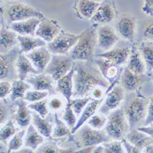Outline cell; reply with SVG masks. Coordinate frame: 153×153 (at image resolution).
I'll list each match as a JSON object with an SVG mask.
<instances>
[{"label":"cell","instance_id":"19","mask_svg":"<svg viewBox=\"0 0 153 153\" xmlns=\"http://www.w3.org/2000/svg\"><path fill=\"white\" fill-rule=\"evenodd\" d=\"M53 81L50 75L43 73L26 79V82L33 86L34 90L48 91L51 94H54L55 93Z\"/></svg>","mask_w":153,"mask_h":153},{"label":"cell","instance_id":"39","mask_svg":"<svg viewBox=\"0 0 153 153\" xmlns=\"http://www.w3.org/2000/svg\"><path fill=\"white\" fill-rule=\"evenodd\" d=\"M91 100L92 99L90 97L75 98V99L71 100L69 104L74 111L75 115L79 117Z\"/></svg>","mask_w":153,"mask_h":153},{"label":"cell","instance_id":"41","mask_svg":"<svg viewBox=\"0 0 153 153\" xmlns=\"http://www.w3.org/2000/svg\"><path fill=\"white\" fill-rule=\"evenodd\" d=\"M62 119L66 123L69 128L71 130L75 126L76 123H77L78 120H76L75 114L73 111L71 105L68 103L65 107V112L63 113Z\"/></svg>","mask_w":153,"mask_h":153},{"label":"cell","instance_id":"16","mask_svg":"<svg viewBox=\"0 0 153 153\" xmlns=\"http://www.w3.org/2000/svg\"><path fill=\"white\" fill-rule=\"evenodd\" d=\"M132 50L128 47L111 49L96 55L95 57L105 59L119 67L127 63Z\"/></svg>","mask_w":153,"mask_h":153},{"label":"cell","instance_id":"30","mask_svg":"<svg viewBox=\"0 0 153 153\" xmlns=\"http://www.w3.org/2000/svg\"><path fill=\"white\" fill-rule=\"evenodd\" d=\"M1 24V54H4L9 52L17 44L18 35L14 31L6 28L3 19Z\"/></svg>","mask_w":153,"mask_h":153},{"label":"cell","instance_id":"22","mask_svg":"<svg viewBox=\"0 0 153 153\" xmlns=\"http://www.w3.org/2000/svg\"><path fill=\"white\" fill-rule=\"evenodd\" d=\"M17 109L15 113V120L20 127L25 128L30 125L32 120V113L28 107L27 104L22 99L16 101Z\"/></svg>","mask_w":153,"mask_h":153},{"label":"cell","instance_id":"25","mask_svg":"<svg viewBox=\"0 0 153 153\" xmlns=\"http://www.w3.org/2000/svg\"><path fill=\"white\" fill-rule=\"evenodd\" d=\"M126 68L134 74L138 75L145 74L147 71L146 67L142 55L139 50L131 51Z\"/></svg>","mask_w":153,"mask_h":153},{"label":"cell","instance_id":"8","mask_svg":"<svg viewBox=\"0 0 153 153\" xmlns=\"http://www.w3.org/2000/svg\"><path fill=\"white\" fill-rule=\"evenodd\" d=\"M80 35L69 34L62 30L47 48L53 55H64L72 49L78 42Z\"/></svg>","mask_w":153,"mask_h":153},{"label":"cell","instance_id":"27","mask_svg":"<svg viewBox=\"0 0 153 153\" xmlns=\"http://www.w3.org/2000/svg\"><path fill=\"white\" fill-rule=\"evenodd\" d=\"M17 76L19 80L25 81L29 74H39L28 58L23 53H20L16 62Z\"/></svg>","mask_w":153,"mask_h":153},{"label":"cell","instance_id":"36","mask_svg":"<svg viewBox=\"0 0 153 153\" xmlns=\"http://www.w3.org/2000/svg\"><path fill=\"white\" fill-rule=\"evenodd\" d=\"M17 132V129L15 126L14 123L9 119L1 128L0 131V138L1 142L5 144L9 141L10 139Z\"/></svg>","mask_w":153,"mask_h":153},{"label":"cell","instance_id":"11","mask_svg":"<svg viewBox=\"0 0 153 153\" xmlns=\"http://www.w3.org/2000/svg\"><path fill=\"white\" fill-rule=\"evenodd\" d=\"M125 98V90L121 85H116L107 93L104 100L100 106L98 112L107 114L118 109Z\"/></svg>","mask_w":153,"mask_h":153},{"label":"cell","instance_id":"12","mask_svg":"<svg viewBox=\"0 0 153 153\" xmlns=\"http://www.w3.org/2000/svg\"><path fill=\"white\" fill-rule=\"evenodd\" d=\"M120 40V37L110 25H104L97 30V45L100 49L107 52Z\"/></svg>","mask_w":153,"mask_h":153},{"label":"cell","instance_id":"31","mask_svg":"<svg viewBox=\"0 0 153 153\" xmlns=\"http://www.w3.org/2000/svg\"><path fill=\"white\" fill-rule=\"evenodd\" d=\"M142 75L134 74L126 68L121 76V83L125 91L133 92L138 88L142 81Z\"/></svg>","mask_w":153,"mask_h":153},{"label":"cell","instance_id":"3","mask_svg":"<svg viewBox=\"0 0 153 153\" xmlns=\"http://www.w3.org/2000/svg\"><path fill=\"white\" fill-rule=\"evenodd\" d=\"M148 100L139 96L131 99L126 104L124 111L129 126V130L138 128V126L146 117Z\"/></svg>","mask_w":153,"mask_h":153},{"label":"cell","instance_id":"51","mask_svg":"<svg viewBox=\"0 0 153 153\" xmlns=\"http://www.w3.org/2000/svg\"><path fill=\"white\" fill-rule=\"evenodd\" d=\"M104 91L99 88V86L95 88L90 94V97L94 100H100L104 98Z\"/></svg>","mask_w":153,"mask_h":153},{"label":"cell","instance_id":"24","mask_svg":"<svg viewBox=\"0 0 153 153\" xmlns=\"http://www.w3.org/2000/svg\"><path fill=\"white\" fill-rule=\"evenodd\" d=\"M74 74V67L71 71L65 76L57 81L56 90L61 93L66 98L68 103L69 104L71 101V97L73 95L74 91V81L73 76Z\"/></svg>","mask_w":153,"mask_h":153},{"label":"cell","instance_id":"50","mask_svg":"<svg viewBox=\"0 0 153 153\" xmlns=\"http://www.w3.org/2000/svg\"><path fill=\"white\" fill-rule=\"evenodd\" d=\"M142 10L146 14L152 16L153 15V0L145 1Z\"/></svg>","mask_w":153,"mask_h":153},{"label":"cell","instance_id":"52","mask_svg":"<svg viewBox=\"0 0 153 153\" xmlns=\"http://www.w3.org/2000/svg\"><path fill=\"white\" fill-rule=\"evenodd\" d=\"M11 153H36V152L35 151H34L30 148H28L27 147H23L19 151H13Z\"/></svg>","mask_w":153,"mask_h":153},{"label":"cell","instance_id":"40","mask_svg":"<svg viewBox=\"0 0 153 153\" xmlns=\"http://www.w3.org/2000/svg\"><path fill=\"white\" fill-rule=\"evenodd\" d=\"M48 104L47 102V100L44 99L39 102H37L30 104L28 105V107L30 109L34 110L38 114H39L42 118H45L49 114Z\"/></svg>","mask_w":153,"mask_h":153},{"label":"cell","instance_id":"7","mask_svg":"<svg viewBox=\"0 0 153 153\" xmlns=\"http://www.w3.org/2000/svg\"><path fill=\"white\" fill-rule=\"evenodd\" d=\"M7 16L9 21L12 23L32 18H37L41 20L45 19L44 15L39 10L23 3L11 5L7 10Z\"/></svg>","mask_w":153,"mask_h":153},{"label":"cell","instance_id":"44","mask_svg":"<svg viewBox=\"0 0 153 153\" xmlns=\"http://www.w3.org/2000/svg\"><path fill=\"white\" fill-rule=\"evenodd\" d=\"M12 91V85L7 81H1L0 83V97L1 100L5 99Z\"/></svg>","mask_w":153,"mask_h":153},{"label":"cell","instance_id":"10","mask_svg":"<svg viewBox=\"0 0 153 153\" xmlns=\"http://www.w3.org/2000/svg\"><path fill=\"white\" fill-rule=\"evenodd\" d=\"M93 62L98 68L103 77L110 85L106 91V93H108L117 85L118 79L121 78L122 71L119 66L104 58L96 57Z\"/></svg>","mask_w":153,"mask_h":153},{"label":"cell","instance_id":"14","mask_svg":"<svg viewBox=\"0 0 153 153\" xmlns=\"http://www.w3.org/2000/svg\"><path fill=\"white\" fill-rule=\"evenodd\" d=\"M117 26V31L123 38L129 42H134L137 30V23L133 16L129 14L122 16Z\"/></svg>","mask_w":153,"mask_h":153},{"label":"cell","instance_id":"23","mask_svg":"<svg viewBox=\"0 0 153 153\" xmlns=\"http://www.w3.org/2000/svg\"><path fill=\"white\" fill-rule=\"evenodd\" d=\"M104 100V98L100 100L92 99L91 100L90 102L86 105L80 114L79 119L78 120L75 126L71 130L72 134H74L82 126L85 124V123H87V121L94 115L97 111H98L102 103L103 102Z\"/></svg>","mask_w":153,"mask_h":153},{"label":"cell","instance_id":"28","mask_svg":"<svg viewBox=\"0 0 153 153\" xmlns=\"http://www.w3.org/2000/svg\"><path fill=\"white\" fill-rule=\"evenodd\" d=\"M43 143H44V136L37 131L33 124H30L24 137V147L36 151Z\"/></svg>","mask_w":153,"mask_h":153},{"label":"cell","instance_id":"5","mask_svg":"<svg viewBox=\"0 0 153 153\" xmlns=\"http://www.w3.org/2000/svg\"><path fill=\"white\" fill-rule=\"evenodd\" d=\"M74 134L76 145L83 149L95 147L111 141L105 132L94 129L87 124L82 126Z\"/></svg>","mask_w":153,"mask_h":153},{"label":"cell","instance_id":"18","mask_svg":"<svg viewBox=\"0 0 153 153\" xmlns=\"http://www.w3.org/2000/svg\"><path fill=\"white\" fill-rule=\"evenodd\" d=\"M32 121L34 126L42 136L49 138L52 135L55 124V114L49 113L48 116L43 118L36 112L32 113Z\"/></svg>","mask_w":153,"mask_h":153},{"label":"cell","instance_id":"49","mask_svg":"<svg viewBox=\"0 0 153 153\" xmlns=\"http://www.w3.org/2000/svg\"><path fill=\"white\" fill-rule=\"evenodd\" d=\"M143 36L146 40H153V21L150 22L145 27L143 31Z\"/></svg>","mask_w":153,"mask_h":153},{"label":"cell","instance_id":"26","mask_svg":"<svg viewBox=\"0 0 153 153\" xmlns=\"http://www.w3.org/2000/svg\"><path fill=\"white\" fill-rule=\"evenodd\" d=\"M17 41L19 44L20 53H30L36 48L46 45V42L39 37H34L29 36H17Z\"/></svg>","mask_w":153,"mask_h":153},{"label":"cell","instance_id":"35","mask_svg":"<svg viewBox=\"0 0 153 153\" xmlns=\"http://www.w3.org/2000/svg\"><path fill=\"white\" fill-rule=\"evenodd\" d=\"M72 148H62L55 142L43 143L36 151V153H73Z\"/></svg>","mask_w":153,"mask_h":153},{"label":"cell","instance_id":"37","mask_svg":"<svg viewBox=\"0 0 153 153\" xmlns=\"http://www.w3.org/2000/svg\"><path fill=\"white\" fill-rule=\"evenodd\" d=\"M71 134L69 127L59 118L56 113L55 114V127L53 131V136L55 138H62Z\"/></svg>","mask_w":153,"mask_h":153},{"label":"cell","instance_id":"34","mask_svg":"<svg viewBox=\"0 0 153 153\" xmlns=\"http://www.w3.org/2000/svg\"><path fill=\"white\" fill-rule=\"evenodd\" d=\"M26 133L25 129L17 132L12 137L7 143V153L17 151L24 146V137Z\"/></svg>","mask_w":153,"mask_h":153},{"label":"cell","instance_id":"32","mask_svg":"<svg viewBox=\"0 0 153 153\" xmlns=\"http://www.w3.org/2000/svg\"><path fill=\"white\" fill-rule=\"evenodd\" d=\"M138 50L142 55L147 71L153 73V41H143L140 44Z\"/></svg>","mask_w":153,"mask_h":153},{"label":"cell","instance_id":"33","mask_svg":"<svg viewBox=\"0 0 153 153\" xmlns=\"http://www.w3.org/2000/svg\"><path fill=\"white\" fill-rule=\"evenodd\" d=\"M31 86L27 82L20 80H16L12 84V91L10 94V98L12 102L25 97L27 92L29 91Z\"/></svg>","mask_w":153,"mask_h":153},{"label":"cell","instance_id":"15","mask_svg":"<svg viewBox=\"0 0 153 153\" xmlns=\"http://www.w3.org/2000/svg\"><path fill=\"white\" fill-rule=\"evenodd\" d=\"M52 56L47 48L44 47L36 48L27 55V57L31 60L34 67L40 74L45 72Z\"/></svg>","mask_w":153,"mask_h":153},{"label":"cell","instance_id":"4","mask_svg":"<svg viewBox=\"0 0 153 153\" xmlns=\"http://www.w3.org/2000/svg\"><path fill=\"white\" fill-rule=\"evenodd\" d=\"M129 129L123 108H118L110 113L105 127V132L110 139L121 141L129 133Z\"/></svg>","mask_w":153,"mask_h":153},{"label":"cell","instance_id":"46","mask_svg":"<svg viewBox=\"0 0 153 153\" xmlns=\"http://www.w3.org/2000/svg\"><path fill=\"white\" fill-rule=\"evenodd\" d=\"M10 115V108L7 105L1 100V125L4 124L9 119Z\"/></svg>","mask_w":153,"mask_h":153},{"label":"cell","instance_id":"21","mask_svg":"<svg viewBox=\"0 0 153 153\" xmlns=\"http://www.w3.org/2000/svg\"><path fill=\"white\" fill-rule=\"evenodd\" d=\"M102 2L97 1L81 0L75 1V8L79 18L91 20Z\"/></svg>","mask_w":153,"mask_h":153},{"label":"cell","instance_id":"54","mask_svg":"<svg viewBox=\"0 0 153 153\" xmlns=\"http://www.w3.org/2000/svg\"><path fill=\"white\" fill-rule=\"evenodd\" d=\"M143 153H153V143L148 145L142 149Z\"/></svg>","mask_w":153,"mask_h":153},{"label":"cell","instance_id":"1","mask_svg":"<svg viewBox=\"0 0 153 153\" xmlns=\"http://www.w3.org/2000/svg\"><path fill=\"white\" fill-rule=\"evenodd\" d=\"M74 98L90 97L92 91L98 86L109 88V83L92 62L78 61L74 63Z\"/></svg>","mask_w":153,"mask_h":153},{"label":"cell","instance_id":"48","mask_svg":"<svg viewBox=\"0 0 153 153\" xmlns=\"http://www.w3.org/2000/svg\"><path fill=\"white\" fill-rule=\"evenodd\" d=\"M62 105L63 103L62 100L57 97L53 98L50 101V102L48 104V107L54 111H56L60 109L62 107Z\"/></svg>","mask_w":153,"mask_h":153},{"label":"cell","instance_id":"42","mask_svg":"<svg viewBox=\"0 0 153 153\" xmlns=\"http://www.w3.org/2000/svg\"><path fill=\"white\" fill-rule=\"evenodd\" d=\"M105 153H126L125 148L121 141L113 140L102 144Z\"/></svg>","mask_w":153,"mask_h":153},{"label":"cell","instance_id":"29","mask_svg":"<svg viewBox=\"0 0 153 153\" xmlns=\"http://www.w3.org/2000/svg\"><path fill=\"white\" fill-rule=\"evenodd\" d=\"M126 140L133 146L143 149L148 145L153 143V138L137 129L131 131L126 136Z\"/></svg>","mask_w":153,"mask_h":153},{"label":"cell","instance_id":"43","mask_svg":"<svg viewBox=\"0 0 153 153\" xmlns=\"http://www.w3.org/2000/svg\"><path fill=\"white\" fill-rule=\"evenodd\" d=\"M48 91H28L27 92L24 97L25 100L30 102L34 103L42 100H44L49 94Z\"/></svg>","mask_w":153,"mask_h":153},{"label":"cell","instance_id":"6","mask_svg":"<svg viewBox=\"0 0 153 153\" xmlns=\"http://www.w3.org/2000/svg\"><path fill=\"white\" fill-rule=\"evenodd\" d=\"M74 63L70 56L53 55L44 72L52 76L54 81L57 82L71 71Z\"/></svg>","mask_w":153,"mask_h":153},{"label":"cell","instance_id":"53","mask_svg":"<svg viewBox=\"0 0 153 153\" xmlns=\"http://www.w3.org/2000/svg\"><path fill=\"white\" fill-rule=\"evenodd\" d=\"M91 153H105L104 148L102 146V145H98L97 146H95L93 148V149Z\"/></svg>","mask_w":153,"mask_h":153},{"label":"cell","instance_id":"47","mask_svg":"<svg viewBox=\"0 0 153 153\" xmlns=\"http://www.w3.org/2000/svg\"><path fill=\"white\" fill-rule=\"evenodd\" d=\"M121 142L125 148L126 153H143L142 149L131 145L127 141L126 138H124L123 140H121Z\"/></svg>","mask_w":153,"mask_h":153},{"label":"cell","instance_id":"20","mask_svg":"<svg viewBox=\"0 0 153 153\" xmlns=\"http://www.w3.org/2000/svg\"><path fill=\"white\" fill-rule=\"evenodd\" d=\"M41 20L37 18H32L27 20L14 22L10 24L11 30L21 36H36V32Z\"/></svg>","mask_w":153,"mask_h":153},{"label":"cell","instance_id":"17","mask_svg":"<svg viewBox=\"0 0 153 153\" xmlns=\"http://www.w3.org/2000/svg\"><path fill=\"white\" fill-rule=\"evenodd\" d=\"M115 14L116 11L113 4L108 1H104L101 3L91 20L97 25H107L114 20Z\"/></svg>","mask_w":153,"mask_h":153},{"label":"cell","instance_id":"2","mask_svg":"<svg viewBox=\"0 0 153 153\" xmlns=\"http://www.w3.org/2000/svg\"><path fill=\"white\" fill-rule=\"evenodd\" d=\"M98 28V25L94 23L80 34L78 42L69 52V56L74 61L93 62L94 49L97 44Z\"/></svg>","mask_w":153,"mask_h":153},{"label":"cell","instance_id":"38","mask_svg":"<svg viewBox=\"0 0 153 153\" xmlns=\"http://www.w3.org/2000/svg\"><path fill=\"white\" fill-rule=\"evenodd\" d=\"M108 121V118L105 114L100 113H95L94 115L87 121V124L91 128L101 131L104 127H105Z\"/></svg>","mask_w":153,"mask_h":153},{"label":"cell","instance_id":"45","mask_svg":"<svg viewBox=\"0 0 153 153\" xmlns=\"http://www.w3.org/2000/svg\"><path fill=\"white\" fill-rule=\"evenodd\" d=\"M153 123V96L148 100L147 114L145 121L144 123V126H149Z\"/></svg>","mask_w":153,"mask_h":153},{"label":"cell","instance_id":"13","mask_svg":"<svg viewBox=\"0 0 153 153\" xmlns=\"http://www.w3.org/2000/svg\"><path fill=\"white\" fill-rule=\"evenodd\" d=\"M61 31V27L56 20L45 18L38 26L36 36L49 43L52 42Z\"/></svg>","mask_w":153,"mask_h":153},{"label":"cell","instance_id":"9","mask_svg":"<svg viewBox=\"0 0 153 153\" xmlns=\"http://www.w3.org/2000/svg\"><path fill=\"white\" fill-rule=\"evenodd\" d=\"M20 50L14 47L9 52L0 56V78L1 80L14 79L16 75V62Z\"/></svg>","mask_w":153,"mask_h":153}]
</instances>
